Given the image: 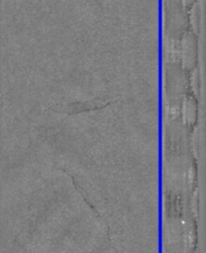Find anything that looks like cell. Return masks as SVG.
<instances>
[{
    "label": "cell",
    "instance_id": "1",
    "mask_svg": "<svg viewBox=\"0 0 206 253\" xmlns=\"http://www.w3.org/2000/svg\"><path fill=\"white\" fill-rule=\"evenodd\" d=\"M164 21L166 29L173 36H178L186 33V28L189 24V14L180 0H165Z\"/></svg>",
    "mask_w": 206,
    "mask_h": 253
},
{
    "label": "cell",
    "instance_id": "2",
    "mask_svg": "<svg viewBox=\"0 0 206 253\" xmlns=\"http://www.w3.org/2000/svg\"><path fill=\"white\" fill-rule=\"evenodd\" d=\"M180 1L183 4V6L185 7V9L187 11H190L196 5L197 0H180Z\"/></svg>",
    "mask_w": 206,
    "mask_h": 253
}]
</instances>
